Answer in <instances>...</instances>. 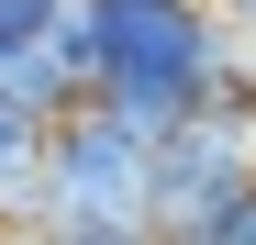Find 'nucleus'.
I'll return each instance as SVG.
<instances>
[{"label":"nucleus","instance_id":"obj_1","mask_svg":"<svg viewBox=\"0 0 256 245\" xmlns=\"http://www.w3.org/2000/svg\"><path fill=\"white\" fill-rule=\"evenodd\" d=\"M245 78V34L212 22L200 0H112V67H100V112H122L134 134H178L212 112V90Z\"/></svg>","mask_w":256,"mask_h":245},{"label":"nucleus","instance_id":"obj_2","mask_svg":"<svg viewBox=\"0 0 256 245\" xmlns=\"http://www.w3.org/2000/svg\"><path fill=\"white\" fill-rule=\"evenodd\" d=\"M45 168H56V223H122V234H156V223H145L156 134H134L122 112L78 100L56 134H45Z\"/></svg>","mask_w":256,"mask_h":245},{"label":"nucleus","instance_id":"obj_3","mask_svg":"<svg viewBox=\"0 0 256 245\" xmlns=\"http://www.w3.org/2000/svg\"><path fill=\"white\" fill-rule=\"evenodd\" d=\"M45 45H56V67L78 78V90H100V67H112V0H67Z\"/></svg>","mask_w":256,"mask_h":245},{"label":"nucleus","instance_id":"obj_4","mask_svg":"<svg viewBox=\"0 0 256 245\" xmlns=\"http://www.w3.org/2000/svg\"><path fill=\"white\" fill-rule=\"evenodd\" d=\"M56 12H67V0H0V56H34L56 34Z\"/></svg>","mask_w":256,"mask_h":245},{"label":"nucleus","instance_id":"obj_5","mask_svg":"<svg viewBox=\"0 0 256 245\" xmlns=\"http://www.w3.org/2000/svg\"><path fill=\"white\" fill-rule=\"evenodd\" d=\"M190 245H256V190H245V200H234V212H212V223H200V234H190Z\"/></svg>","mask_w":256,"mask_h":245},{"label":"nucleus","instance_id":"obj_6","mask_svg":"<svg viewBox=\"0 0 256 245\" xmlns=\"http://www.w3.org/2000/svg\"><path fill=\"white\" fill-rule=\"evenodd\" d=\"M34 245H156V234H122V223H56V234H34Z\"/></svg>","mask_w":256,"mask_h":245},{"label":"nucleus","instance_id":"obj_7","mask_svg":"<svg viewBox=\"0 0 256 245\" xmlns=\"http://www.w3.org/2000/svg\"><path fill=\"white\" fill-rule=\"evenodd\" d=\"M22 156H45V122H22V112H0V168H22Z\"/></svg>","mask_w":256,"mask_h":245},{"label":"nucleus","instance_id":"obj_8","mask_svg":"<svg viewBox=\"0 0 256 245\" xmlns=\"http://www.w3.org/2000/svg\"><path fill=\"white\" fill-rule=\"evenodd\" d=\"M245 67H256V34H245Z\"/></svg>","mask_w":256,"mask_h":245},{"label":"nucleus","instance_id":"obj_9","mask_svg":"<svg viewBox=\"0 0 256 245\" xmlns=\"http://www.w3.org/2000/svg\"><path fill=\"white\" fill-rule=\"evenodd\" d=\"M0 245H34V234H0Z\"/></svg>","mask_w":256,"mask_h":245}]
</instances>
